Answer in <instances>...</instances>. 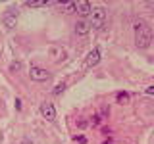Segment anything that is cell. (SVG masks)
I'll use <instances>...</instances> for the list:
<instances>
[{
  "mask_svg": "<svg viewBox=\"0 0 154 144\" xmlns=\"http://www.w3.org/2000/svg\"><path fill=\"white\" fill-rule=\"evenodd\" d=\"M152 42V29L148 27V23L137 21L135 23V44L139 48H148Z\"/></svg>",
  "mask_w": 154,
  "mask_h": 144,
  "instance_id": "1",
  "label": "cell"
},
{
  "mask_svg": "<svg viewBox=\"0 0 154 144\" xmlns=\"http://www.w3.org/2000/svg\"><path fill=\"white\" fill-rule=\"evenodd\" d=\"M91 27L93 29H102L104 27V21H106V10L104 8H91Z\"/></svg>",
  "mask_w": 154,
  "mask_h": 144,
  "instance_id": "2",
  "label": "cell"
},
{
  "mask_svg": "<svg viewBox=\"0 0 154 144\" xmlns=\"http://www.w3.org/2000/svg\"><path fill=\"white\" fill-rule=\"evenodd\" d=\"M17 8H8L6 12H4V16H2V23H4V27L6 29H14L16 27V23H17Z\"/></svg>",
  "mask_w": 154,
  "mask_h": 144,
  "instance_id": "3",
  "label": "cell"
},
{
  "mask_svg": "<svg viewBox=\"0 0 154 144\" xmlns=\"http://www.w3.org/2000/svg\"><path fill=\"white\" fill-rule=\"evenodd\" d=\"M29 75H31L33 81H46L48 77H50V73H48L46 69H42V67H38V65H31Z\"/></svg>",
  "mask_w": 154,
  "mask_h": 144,
  "instance_id": "4",
  "label": "cell"
},
{
  "mask_svg": "<svg viewBox=\"0 0 154 144\" xmlns=\"http://www.w3.org/2000/svg\"><path fill=\"white\" fill-rule=\"evenodd\" d=\"M41 113H42V117H45L46 121H54L56 119V110H54V106L48 104V102H45L41 106Z\"/></svg>",
  "mask_w": 154,
  "mask_h": 144,
  "instance_id": "5",
  "label": "cell"
},
{
  "mask_svg": "<svg viewBox=\"0 0 154 144\" xmlns=\"http://www.w3.org/2000/svg\"><path fill=\"white\" fill-rule=\"evenodd\" d=\"M75 12L79 14L81 17L89 16V14H91V4L85 2V0H83V2H75Z\"/></svg>",
  "mask_w": 154,
  "mask_h": 144,
  "instance_id": "6",
  "label": "cell"
},
{
  "mask_svg": "<svg viewBox=\"0 0 154 144\" xmlns=\"http://www.w3.org/2000/svg\"><path fill=\"white\" fill-rule=\"evenodd\" d=\"M98 62H100V52L94 48V50L91 52L89 56H87V62H85V65H87V67H94L96 64H98Z\"/></svg>",
  "mask_w": 154,
  "mask_h": 144,
  "instance_id": "7",
  "label": "cell"
},
{
  "mask_svg": "<svg viewBox=\"0 0 154 144\" xmlns=\"http://www.w3.org/2000/svg\"><path fill=\"white\" fill-rule=\"evenodd\" d=\"M89 29H91V27H89V23H87V21H83V19L75 23V33H77L79 37H85L87 33H89Z\"/></svg>",
  "mask_w": 154,
  "mask_h": 144,
  "instance_id": "8",
  "label": "cell"
},
{
  "mask_svg": "<svg viewBox=\"0 0 154 144\" xmlns=\"http://www.w3.org/2000/svg\"><path fill=\"white\" fill-rule=\"evenodd\" d=\"M116 100H118V104H129V94L127 92H118L116 94Z\"/></svg>",
  "mask_w": 154,
  "mask_h": 144,
  "instance_id": "9",
  "label": "cell"
},
{
  "mask_svg": "<svg viewBox=\"0 0 154 144\" xmlns=\"http://www.w3.org/2000/svg\"><path fill=\"white\" fill-rule=\"evenodd\" d=\"M48 2H25V6L29 8H41V6H46Z\"/></svg>",
  "mask_w": 154,
  "mask_h": 144,
  "instance_id": "10",
  "label": "cell"
},
{
  "mask_svg": "<svg viewBox=\"0 0 154 144\" xmlns=\"http://www.w3.org/2000/svg\"><path fill=\"white\" fill-rule=\"evenodd\" d=\"M64 8H66V12H67V14H73V12H75V2L64 4Z\"/></svg>",
  "mask_w": 154,
  "mask_h": 144,
  "instance_id": "11",
  "label": "cell"
},
{
  "mask_svg": "<svg viewBox=\"0 0 154 144\" xmlns=\"http://www.w3.org/2000/svg\"><path fill=\"white\" fill-rule=\"evenodd\" d=\"M19 69H21V64H19V62H14V64L10 65V71H12V73H16Z\"/></svg>",
  "mask_w": 154,
  "mask_h": 144,
  "instance_id": "12",
  "label": "cell"
},
{
  "mask_svg": "<svg viewBox=\"0 0 154 144\" xmlns=\"http://www.w3.org/2000/svg\"><path fill=\"white\" fill-rule=\"evenodd\" d=\"M64 88H66L64 85H58L56 88H54V94H60V92H62V90H64Z\"/></svg>",
  "mask_w": 154,
  "mask_h": 144,
  "instance_id": "13",
  "label": "cell"
},
{
  "mask_svg": "<svg viewBox=\"0 0 154 144\" xmlns=\"http://www.w3.org/2000/svg\"><path fill=\"white\" fill-rule=\"evenodd\" d=\"M146 94H154V86H152V85L146 86Z\"/></svg>",
  "mask_w": 154,
  "mask_h": 144,
  "instance_id": "14",
  "label": "cell"
},
{
  "mask_svg": "<svg viewBox=\"0 0 154 144\" xmlns=\"http://www.w3.org/2000/svg\"><path fill=\"white\" fill-rule=\"evenodd\" d=\"M100 123V117H98V115H94V117H93V125H98Z\"/></svg>",
  "mask_w": 154,
  "mask_h": 144,
  "instance_id": "15",
  "label": "cell"
},
{
  "mask_svg": "<svg viewBox=\"0 0 154 144\" xmlns=\"http://www.w3.org/2000/svg\"><path fill=\"white\" fill-rule=\"evenodd\" d=\"M16 108H17V110H21V100H19V98L16 100Z\"/></svg>",
  "mask_w": 154,
  "mask_h": 144,
  "instance_id": "16",
  "label": "cell"
}]
</instances>
